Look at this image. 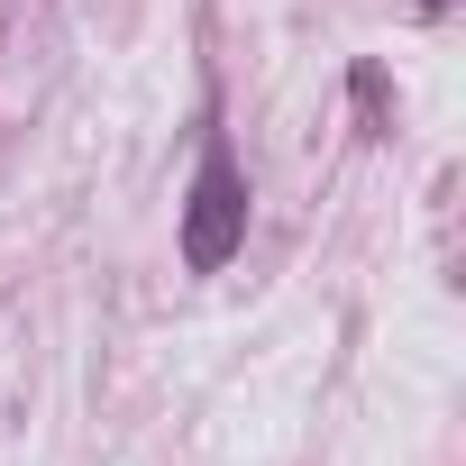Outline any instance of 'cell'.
<instances>
[{
  "label": "cell",
  "mask_w": 466,
  "mask_h": 466,
  "mask_svg": "<svg viewBox=\"0 0 466 466\" xmlns=\"http://www.w3.org/2000/svg\"><path fill=\"white\" fill-rule=\"evenodd\" d=\"M238 248H248V174H238V156H228V137H210L192 183H183V266L219 275Z\"/></svg>",
  "instance_id": "cell-1"
}]
</instances>
